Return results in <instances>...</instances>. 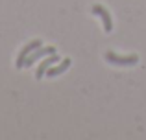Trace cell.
Segmentation results:
<instances>
[{"instance_id": "cell-3", "label": "cell", "mask_w": 146, "mask_h": 140, "mask_svg": "<svg viewBox=\"0 0 146 140\" xmlns=\"http://www.w3.org/2000/svg\"><path fill=\"white\" fill-rule=\"evenodd\" d=\"M93 13H94V15H98V17L102 18L104 30H106V32L109 33L111 30H113V20H111V15H109V11H107L104 6H100V4H94V6H93Z\"/></svg>"}, {"instance_id": "cell-4", "label": "cell", "mask_w": 146, "mask_h": 140, "mask_svg": "<svg viewBox=\"0 0 146 140\" xmlns=\"http://www.w3.org/2000/svg\"><path fill=\"white\" fill-rule=\"evenodd\" d=\"M39 46H43V43H41L39 39H35V41H32V43H28L24 48L21 50V54H19V57H17V68H22L24 66V61H26V57H28L30 54H32L35 48H39Z\"/></svg>"}, {"instance_id": "cell-6", "label": "cell", "mask_w": 146, "mask_h": 140, "mask_svg": "<svg viewBox=\"0 0 146 140\" xmlns=\"http://www.w3.org/2000/svg\"><path fill=\"white\" fill-rule=\"evenodd\" d=\"M68 66H70V59H63V61L59 63L57 66H50V68L46 70V76L48 78H54V76H59V74H63V72H67L68 70Z\"/></svg>"}, {"instance_id": "cell-1", "label": "cell", "mask_w": 146, "mask_h": 140, "mask_svg": "<svg viewBox=\"0 0 146 140\" xmlns=\"http://www.w3.org/2000/svg\"><path fill=\"white\" fill-rule=\"evenodd\" d=\"M106 59L118 66H131V65H137V61H139L137 55H117L115 52H106Z\"/></svg>"}, {"instance_id": "cell-5", "label": "cell", "mask_w": 146, "mask_h": 140, "mask_svg": "<svg viewBox=\"0 0 146 140\" xmlns=\"http://www.w3.org/2000/svg\"><path fill=\"white\" fill-rule=\"evenodd\" d=\"M57 61H59V57H57L56 54H50L48 57H46V59H44V61L39 65V68H37V72H35V78H37V79H41L44 74H46V70L54 65V63H57Z\"/></svg>"}, {"instance_id": "cell-2", "label": "cell", "mask_w": 146, "mask_h": 140, "mask_svg": "<svg viewBox=\"0 0 146 140\" xmlns=\"http://www.w3.org/2000/svg\"><path fill=\"white\" fill-rule=\"evenodd\" d=\"M50 54H56V48L54 46H39V48H35V50L32 52V54L26 57V61H24V66H32L35 61H39L41 57H44V55H50Z\"/></svg>"}]
</instances>
